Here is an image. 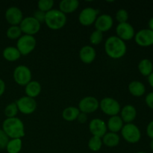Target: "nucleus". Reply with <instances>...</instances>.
<instances>
[{"mask_svg":"<svg viewBox=\"0 0 153 153\" xmlns=\"http://www.w3.org/2000/svg\"><path fill=\"white\" fill-rule=\"evenodd\" d=\"M105 51L108 57L113 59H119L126 55L127 46L125 41L117 36H111L105 43Z\"/></svg>","mask_w":153,"mask_h":153,"instance_id":"f257e3e1","label":"nucleus"},{"mask_svg":"<svg viewBox=\"0 0 153 153\" xmlns=\"http://www.w3.org/2000/svg\"><path fill=\"white\" fill-rule=\"evenodd\" d=\"M2 130L10 139H22L25 136V126L19 118H6L2 123Z\"/></svg>","mask_w":153,"mask_h":153,"instance_id":"f03ea898","label":"nucleus"},{"mask_svg":"<svg viewBox=\"0 0 153 153\" xmlns=\"http://www.w3.org/2000/svg\"><path fill=\"white\" fill-rule=\"evenodd\" d=\"M67 22L66 14L58 9H52L46 13L45 23L52 30H59L62 28Z\"/></svg>","mask_w":153,"mask_h":153,"instance_id":"7ed1b4c3","label":"nucleus"},{"mask_svg":"<svg viewBox=\"0 0 153 153\" xmlns=\"http://www.w3.org/2000/svg\"><path fill=\"white\" fill-rule=\"evenodd\" d=\"M120 132L124 140L129 143H137L141 138L140 128L134 123L125 124Z\"/></svg>","mask_w":153,"mask_h":153,"instance_id":"20e7f679","label":"nucleus"},{"mask_svg":"<svg viewBox=\"0 0 153 153\" xmlns=\"http://www.w3.org/2000/svg\"><path fill=\"white\" fill-rule=\"evenodd\" d=\"M36 39L34 36L23 34L16 42V48L21 55H28L34 50L36 47Z\"/></svg>","mask_w":153,"mask_h":153,"instance_id":"39448f33","label":"nucleus"},{"mask_svg":"<svg viewBox=\"0 0 153 153\" xmlns=\"http://www.w3.org/2000/svg\"><path fill=\"white\" fill-rule=\"evenodd\" d=\"M100 108L105 114L110 117L118 115L121 110V106L119 102L111 97L103 98L100 102Z\"/></svg>","mask_w":153,"mask_h":153,"instance_id":"423d86ee","label":"nucleus"},{"mask_svg":"<svg viewBox=\"0 0 153 153\" xmlns=\"http://www.w3.org/2000/svg\"><path fill=\"white\" fill-rule=\"evenodd\" d=\"M13 80L20 86H25L31 81V71L25 65H19L15 68L13 73Z\"/></svg>","mask_w":153,"mask_h":153,"instance_id":"0eeeda50","label":"nucleus"},{"mask_svg":"<svg viewBox=\"0 0 153 153\" xmlns=\"http://www.w3.org/2000/svg\"><path fill=\"white\" fill-rule=\"evenodd\" d=\"M19 26L24 34L34 36L40 31L41 24L37 22L33 16H27L23 18Z\"/></svg>","mask_w":153,"mask_h":153,"instance_id":"6e6552de","label":"nucleus"},{"mask_svg":"<svg viewBox=\"0 0 153 153\" xmlns=\"http://www.w3.org/2000/svg\"><path fill=\"white\" fill-rule=\"evenodd\" d=\"M15 102L17 105L19 111L23 114H31L37 109V105L36 100L27 96L20 97Z\"/></svg>","mask_w":153,"mask_h":153,"instance_id":"1a4fd4ad","label":"nucleus"},{"mask_svg":"<svg viewBox=\"0 0 153 153\" xmlns=\"http://www.w3.org/2000/svg\"><path fill=\"white\" fill-rule=\"evenodd\" d=\"M100 10L94 7H85L79 15V21L84 26H90L95 22L98 17Z\"/></svg>","mask_w":153,"mask_h":153,"instance_id":"9d476101","label":"nucleus"},{"mask_svg":"<svg viewBox=\"0 0 153 153\" xmlns=\"http://www.w3.org/2000/svg\"><path fill=\"white\" fill-rule=\"evenodd\" d=\"M100 108V102L94 97L88 96L82 98L79 103V109L80 112L87 114L95 112Z\"/></svg>","mask_w":153,"mask_h":153,"instance_id":"9b49d317","label":"nucleus"},{"mask_svg":"<svg viewBox=\"0 0 153 153\" xmlns=\"http://www.w3.org/2000/svg\"><path fill=\"white\" fill-rule=\"evenodd\" d=\"M134 40L138 46L146 47L153 45V31L143 28L137 31L134 35Z\"/></svg>","mask_w":153,"mask_h":153,"instance_id":"f8f14e48","label":"nucleus"},{"mask_svg":"<svg viewBox=\"0 0 153 153\" xmlns=\"http://www.w3.org/2000/svg\"><path fill=\"white\" fill-rule=\"evenodd\" d=\"M116 36L123 41L131 40L135 35L134 27L128 22L118 24L116 27Z\"/></svg>","mask_w":153,"mask_h":153,"instance_id":"ddd939ff","label":"nucleus"},{"mask_svg":"<svg viewBox=\"0 0 153 153\" xmlns=\"http://www.w3.org/2000/svg\"><path fill=\"white\" fill-rule=\"evenodd\" d=\"M4 16L7 22L10 25H19L20 22L23 19L22 10L16 6L8 7L5 11Z\"/></svg>","mask_w":153,"mask_h":153,"instance_id":"4468645a","label":"nucleus"},{"mask_svg":"<svg viewBox=\"0 0 153 153\" xmlns=\"http://www.w3.org/2000/svg\"><path fill=\"white\" fill-rule=\"evenodd\" d=\"M89 130L93 136L102 138L107 133V125L100 118H94L90 122Z\"/></svg>","mask_w":153,"mask_h":153,"instance_id":"2eb2a0df","label":"nucleus"},{"mask_svg":"<svg viewBox=\"0 0 153 153\" xmlns=\"http://www.w3.org/2000/svg\"><path fill=\"white\" fill-rule=\"evenodd\" d=\"M114 24L113 18L109 14H101L98 16L94 22L96 30L101 32H106L112 28Z\"/></svg>","mask_w":153,"mask_h":153,"instance_id":"dca6fc26","label":"nucleus"},{"mask_svg":"<svg viewBox=\"0 0 153 153\" xmlns=\"http://www.w3.org/2000/svg\"><path fill=\"white\" fill-rule=\"evenodd\" d=\"M97 56V52L93 46L86 45L81 48L79 51V58L83 63L87 64H91L94 61Z\"/></svg>","mask_w":153,"mask_h":153,"instance_id":"f3484780","label":"nucleus"},{"mask_svg":"<svg viewBox=\"0 0 153 153\" xmlns=\"http://www.w3.org/2000/svg\"><path fill=\"white\" fill-rule=\"evenodd\" d=\"M120 117L126 124L132 123L137 117V110L134 106L131 105H126L121 108Z\"/></svg>","mask_w":153,"mask_h":153,"instance_id":"a211bd4d","label":"nucleus"},{"mask_svg":"<svg viewBox=\"0 0 153 153\" xmlns=\"http://www.w3.org/2000/svg\"><path fill=\"white\" fill-rule=\"evenodd\" d=\"M79 6L78 0H62L59 3V10L64 14L72 13L76 11Z\"/></svg>","mask_w":153,"mask_h":153,"instance_id":"6ab92c4d","label":"nucleus"},{"mask_svg":"<svg viewBox=\"0 0 153 153\" xmlns=\"http://www.w3.org/2000/svg\"><path fill=\"white\" fill-rule=\"evenodd\" d=\"M128 91L135 97H140L146 93V87L144 84L140 81H132L128 85Z\"/></svg>","mask_w":153,"mask_h":153,"instance_id":"aec40b11","label":"nucleus"},{"mask_svg":"<svg viewBox=\"0 0 153 153\" xmlns=\"http://www.w3.org/2000/svg\"><path fill=\"white\" fill-rule=\"evenodd\" d=\"M107 128L110 131V132L118 133L121 131L124 126L123 121L121 117L118 115L110 117L107 123Z\"/></svg>","mask_w":153,"mask_h":153,"instance_id":"412c9836","label":"nucleus"},{"mask_svg":"<svg viewBox=\"0 0 153 153\" xmlns=\"http://www.w3.org/2000/svg\"><path fill=\"white\" fill-rule=\"evenodd\" d=\"M25 93L27 97L31 98H36L40 95L41 92V85L37 81H31L27 85H25Z\"/></svg>","mask_w":153,"mask_h":153,"instance_id":"4be33fe9","label":"nucleus"},{"mask_svg":"<svg viewBox=\"0 0 153 153\" xmlns=\"http://www.w3.org/2000/svg\"><path fill=\"white\" fill-rule=\"evenodd\" d=\"M102 143L108 147H115L118 146L120 141V137L117 133L107 132L102 137Z\"/></svg>","mask_w":153,"mask_h":153,"instance_id":"5701e85b","label":"nucleus"},{"mask_svg":"<svg viewBox=\"0 0 153 153\" xmlns=\"http://www.w3.org/2000/svg\"><path fill=\"white\" fill-rule=\"evenodd\" d=\"M3 58L7 61L13 62L19 60L21 57L20 52L17 49V48L14 46H7L4 48L2 52Z\"/></svg>","mask_w":153,"mask_h":153,"instance_id":"b1692460","label":"nucleus"},{"mask_svg":"<svg viewBox=\"0 0 153 153\" xmlns=\"http://www.w3.org/2000/svg\"><path fill=\"white\" fill-rule=\"evenodd\" d=\"M80 114L79 108L74 107V106H70L64 109L62 112V117L64 120L67 122H73V121L77 120L78 116Z\"/></svg>","mask_w":153,"mask_h":153,"instance_id":"393cba45","label":"nucleus"},{"mask_svg":"<svg viewBox=\"0 0 153 153\" xmlns=\"http://www.w3.org/2000/svg\"><path fill=\"white\" fill-rule=\"evenodd\" d=\"M138 70L140 74L143 76H149L153 72V64L152 61L147 58L142 59L138 64Z\"/></svg>","mask_w":153,"mask_h":153,"instance_id":"a878e982","label":"nucleus"},{"mask_svg":"<svg viewBox=\"0 0 153 153\" xmlns=\"http://www.w3.org/2000/svg\"><path fill=\"white\" fill-rule=\"evenodd\" d=\"M22 139H10L9 140L5 149L7 153H19L22 149Z\"/></svg>","mask_w":153,"mask_h":153,"instance_id":"bb28decb","label":"nucleus"},{"mask_svg":"<svg viewBox=\"0 0 153 153\" xmlns=\"http://www.w3.org/2000/svg\"><path fill=\"white\" fill-rule=\"evenodd\" d=\"M102 140L101 137L92 136L88 141V148L93 152H98L102 146Z\"/></svg>","mask_w":153,"mask_h":153,"instance_id":"cd10ccee","label":"nucleus"},{"mask_svg":"<svg viewBox=\"0 0 153 153\" xmlns=\"http://www.w3.org/2000/svg\"><path fill=\"white\" fill-rule=\"evenodd\" d=\"M22 34L19 25H10L6 31V35L10 40H18L22 36Z\"/></svg>","mask_w":153,"mask_h":153,"instance_id":"c85d7f7f","label":"nucleus"},{"mask_svg":"<svg viewBox=\"0 0 153 153\" xmlns=\"http://www.w3.org/2000/svg\"><path fill=\"white\" fill-rule=\"evenodd\" d=\"M18 111H19V110H18V108L16 102H11L6 106L4 112L6 117L13 118L16 117L18 114Z\"/></svg>","mask_w":153,"mask_h":153,"instance_id":"c756f323","label":"nucleus"},{"mask_svg":"<svg viewBox=\"0 0 153 153\" xmlns=\"http://www.w3.org/2000/svg\"><path fill=\"white\" fill-rule=\"evenodd\" d=\"M54 1L53 0H40L37 2V7L38 10H42V11L47 13L49 10L53 9L54 6Z\"/></svg>","mask_w":153,"mask_h":153,"instance_id":"7c9ffc66","label":"nucleus"},{"mask_svg":"<svg viewBox=\"0 0 153 153\" xmlns=\"http://www.w3.org/2000/svg\"><path fill=\"white\" fill-rule=\"evenodd\" d=\"M89 40L91 44L94 45V46L100 44L103 40V33L100 31H97V30H95L90 35Z\"/></svg>","mask_w":153,"mask_h":153,"instance_id":"2f4dec72","label":"nucleus"},{"mask_svg":"<svg viewBox=\"0 0 153 153\" xmlns=\"http://www.w3.org/2000/svg\"><path fill=\"white\" fill-rule=\"evenodd\" d=\"M115 18H116L117 21L119 23H124V22H127L128 19V13L126 10L125 9H120L117 11L116 15H115Z\"/></svg>","mask_w":153,"mask_h":153,"instance_id":"473e14b6","label":"nucleus"},{"mask_svg":"<svg viewBox=\"0 0 153 153\" xmlns=\"http://www.w3.org/2000/svg\"><path fill=\"white\" fill-rule=\"evenodd\" d=\"M9 141V137L4 133L2 129H0V149H3L6 148L7 143Z\"/></svg>","mask_w":153,"mask_h":153,"instance_id":"72a5a7b5","label":"nucleus"},{"mask_svg":"<svg viewBox=\"0 0 153 153\" xmlns=\"http://www.w3.org/2000/svg\"><path fill=\"white\" fill-rule=\"evenodd\" d=\"M46 13L45 12L42 11L37 9V10L34 12V14H33V17L37 21V22H40V24L45 22V19H46Z\"/></svg>","mask_w":153,"mask_h":153,"instance_id":"f704fd0d","label":"nucleus"},{"mask_svg":"<svg viewBox=\"0 0 153 153\" xmlns=\"http://www.w3.org/2000/svg\"><path fill=\"white\" fill-rule=\"evenodd\" d=\"M145 102L149 108L153 110V91L149 93L145 97Z\"/></svg>","mask_w":153,"mask_h":153,"instance_id":"c9c22d12","label":"nucleus"},{"mask_svg":"<svg viewBox=\"0 0 153 153\" xmlns=\"http://www.w3.org/2000/svg\"><path fill=\"white\" fill-rule=\"evenodd\" d=\"M146 134L149 138L153 139V120L149 123L146 127Z\"/></svg>","mask_w":153,"mask_h":153,"instance_id":"e433bc0d","label":"nucleus"},{"mask_svg":"<svg viewBox=\"0 0 153 153\" xmlns=\"http://www.w3.org/2000/svg\"><path fill=\"white\" fill-rule=\"evenodd\" d=\"M77 120L79 121V123H85L87 122L88 120V114L85 113H82V112H80V114H79L77 117Z\"/></svg>","mask_w":153,"mask_h":153,"instance_id":"4c0bfd02","label":"nucleus"},{"mask_svg":"<svg viewBox=\"0 0 153 153\" xmlns=\"http://www.w3.org/2000/svg\"><path fill=\"white\" fill-rule=\"evenodd\" d=\"M5 91V83L1 79H0V97L3 95Z\"/></svg>","mask_w":153,"mask_h":153,"instance_id":"58836bf2","label":"nucleus"},{"mask_svg":"<svg viewBox=\"0 0 153 153\" xmlns=\"http://www.w3.org/2000/svg\"><path fill=\"white\" fill-rule=\"evenodd\" d=\"M148 82H149V85L153 88V72L148 76Z\"/></svg>","mask_w":153,"mask_h":153,"instance_id":"ea45409f","label":"nucleus"},{"mask_svg":"<svg viewBox=\"0 0 153 153\" xmlns=\"http://www.w3.org/2000/svg\"><path fill=\"white\" fill-rule=\"evenodd\" d=\"M148 25H149V29L153 31V16L152 18H150V19L149 20L148 22Z\"/></svg>","mask_w":153,"mask_h":153,"instance_id":"a19ab883","label":"nucleus"},{"mask_svg":"<svg viewBox=\"0 0 153 153\" xmlns=\"http://www.w3.org/2000/svg\"><path fill=\"white\" fill-rule=\"evenodd\" d=\"M149 146H150L151 149L153 151V139H151V141L149 143Z\"/></svg>","mask_w":153,"mask_h":153,"instance_id":"79ce46f5","label":"nucleus"},{"mask_svg":"<svg viewBox=\"0 0 153 153\" xmlns=\"http://www.w3.org/2000/svg\"><path fill=\"white\" fill-rule=\"evenodd\" d=\"M135 153H147V152H137Z\"/></svg>","mask_w":153,"mask_h":153,"instance_id":"37998d69","label":"nucleus"},{"mask_svg":"<svg viewBox=\"0 0 153 153\" xmlns=\"http://www.w3.org/2000/svg\"><path fill=\"white\" fill-rule=\"evenodd\" d=\"M152 46H153V45H152Z\"/></svg>","mask_w":153,"mask_h":153,"instance_id":"c03bdc74","label":"nucleus"}]
</instances>
